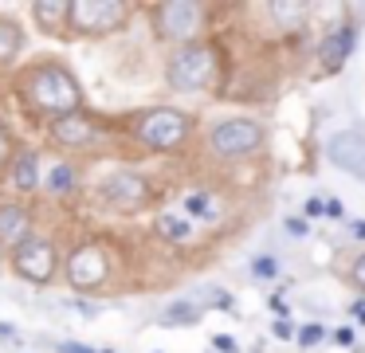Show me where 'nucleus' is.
I'll list each match as a JSON object with an SVG mask.
<instances>
[{"label": "nucleus", "instance_id": "1", "mask_svg": "<svg viewBox=\"0 0 365 353\" xmlns=\"http://www.w3.org/2000/svg\"><path fill=\"white\" fill-rule=\"evenodd\" d=\"M12 98L16 106L32 118L36 126H48L63 114L75 110H87V91H83V78L75 75V67L59 55H40V59L20 63L9 75Z\"/></svg>", "mask_w": 365, "mask_h": 353}, {"label": "nucleus", "instance_id": "2", "mask_svg": "<svg viewBox=\"0 0 365 353\" xmlns=\"http://www.w3.org/2000/svg\"><path fill=\"white\" fill-rule=\"evenodd\" d=\"M197 133V114L181 106H138L114 114V141H126L142 157L181 153Z\"/></svg>", "mask_w": 365, "mask_h": 353}, {"label": "nucleus", "instance_id": "3", "mask_svg": "<svg viewBox=\"0 0 365 353\" xmlns=\"http://www.w3.org/2000/svg\"><path fill=\"white\" fill-rule=\"evenodd\" d=\"M59 279L75 295H110L122 279V247L110 235H83L63 251V271Z\"/></svg>", "mask_w": 365, "mask_h": 353}, {"label": "nucleus", "instance_id": "4", "mask_svg": "<svg viewBox=\"0 0 365 353\" xmlns=\"http://www.w3.org/2000/svg\"><path fill=\"white\" fill-rule=\"evenodd\" d=\"M83 193H87L98 208L118 212V216H134V212H145L153 204V180L145 177V173H138L134 165L106 161L87 177Z\"/></svg>", "mask_w": 365, "mask_h": 353}, {"label": "nucleus", "instance_id": "5", "mask_svg": "<svg viewBox=\"0 0 365 353\" xmlns=\"http://www.w3.org/2000/svg\"><path fill=\"white\" fill-rule=\"evenodd\" d=\"M43 141L51 149H59V157H87L95 149H103L106 141H114V118H103L95 110H75V114H63L56 122L43 126Z\"/></svg>", "mask_w": 365, "mask_h": 353}, {"label": "nucleus", "instance_id": "6", "mask_svg": "<svg viewBox=\"0 0 365 353\" xmlns=\"http://www.w3.org/2000/svg\"><path fill=\"white\" fill-rule=\"evenodd\" d=\"M138 16V4L130 0H67V31L71 39H118L122 31H130Z\"/></svg>", "mask_w": 365, "mask_h": 353}, {"label": "nucleus", "instance_id": "7", "mask_svg": "<svg viewBox=\"0 0 365 353\" xmlns=\"http://www.w3.org/2000/svg\"><path fill=\"white\" fill-rule=\"evenodd\" d=\"M216 75H220V51L208 39H197V44H185V47H169L165 67H161L165 86L177 94L212 91Z\"/></svg>", "mask_w": 365, "mask_h": 353}, {"label": "nucleus", "instance_id": "8", "mask_svg": "<svg viewBox=\"0 0 365 353\" xmlns=\"http://www.w3.org/2000/svg\"><path fill=\"white\" fill-rule=\"evenodd\" d=\"M4 267L16 279H24L28 287H51V282H59V271H63V243L51 232L36 227L20 247H12L4 255Z\"/></svg>", "mask_w": 365, "mask_h": 353}, {"label": "nucleus", "instance_id": "9", "mask_svg": "<svg viewBox=\"0 0 365 353\" xmlns=\"http://www.w3.org/2000/svg\"><path fill=\"white\" fill-rule=\"evenodd\" d=\"M142 12L150 20L153 39L165 47H185V44L205 39L208 8L197 4V0H161V4H145Z\"/></svg>", "mask_w": 365, "mask_h": 353}, {"label": "nucleus", "instance_id": "10", "mask_svg": "<svg viewBox=\"0 0 365 353\" xmlns=\"http://www.w3.org/2000/svg\"><path fill=\"white\" fill-rule=\"evenodd\" d=\"M267 145V130L259 118L247 114H232V118H216L205 130V149L216 161H247Z\"/></svg>", "mask_w": 365, "mask_h": 353}, {"label": "nucleus", "instance_id": "11", "mask_svg": "<svg viewBox=\"0 0 365 353\" xmlns=\"http://www.w3.org/2000/svg\"><path fill=\"white\" fill-rule=\"evenodd\" d=\"M87 177H83V165L75 157H51L43 161V173H40V193H48L51 200H75L83 193Z\"/></svg>", "mask_w": 365, "mask_h": 353}, {"label": "nucleus", "instance_id": "12", "mask_svg": "<svg viewBox=\"0 0 365 353\" xmlns=\"http://www.w3.org/2000/svg\"><path fill=\"white\" fill-rule=\"evenodd\" d=\"M36 232V208L32 200H16V196H0V251L9 255L12 247Z\"/></svg>", "mask_w": 365, "mask_h": 353}, {"label": "nucleus", "instance_id": "13", "mask_svg": "<svg viewBox=\"0 0 365 353\" xmlns=\"http://www.w3.org/2000/svg\"><path fill=\"white\" fill-rule=\"evenodd\" d=\"M40 173H43V157L36 145H20L16 157H12L9 173H4V185H9V196L16 200H32L40 196Z\"/></svg>", "mask_w": 365, "mask_h": 353}, {"label": "nucleus", "instance_id": "14", "mask_svg": "<svg viewBox=\"0 0 365 353\" xmlns=\"http://www.w3.org/2000/svg\"><path fill=\"white\" fill-rule=\"evenodd\" d=\"M326 157H330L338 169L365 177V133L361 130H338L326 141Z\"/></svg>", "mask_w": 365, "mask_h": 353}, {"label": "nucleus", "instance_id": "15", "mask_svg": "<svg viewBox=\"0 0 365 353\" xmlns=\"http://www.w3.org/2000/svg\"><path fill=\"white\" fill-rule=\"evenodd\" d=\"M28 16H32L40 36L71 44V31H67V0H32V4H28Z\"/></svg>", "mask_w": 365, "mask_h": 353}, {"label": "nucleus", "instance_id": "16", "mask_svg": "<svg viewBox=\"0 0 365 353\" xmlns=\"http://www.w3.org/2000/svg\"><path fill=\"white\" fill-rule=\"evenodd\" d=\"M28 47V28L16 20V16H0V71H16L20 55Z\"/></svg>", "mask_w": 365, "mask_h": 353}, {"label": "nucleus", "instance_id": "17", "mask_svg": "<svg viewBox=\"0 0 365 353\" xmlns=\"http://www.w3.org/2000/svg\"><path fill=\"white\" fill-rule=\"evenodd\" d=\"M354 39H357V31L349 28V24H338V28H330V31H326L322 47H318V59H322V71H338L341 63H346V55H349V47H354Z\"/></svg>", "mask_w": 365, "mask_h": 353}, {"label": "nucleus", "instance_id": "18", "mask_svg": "<svg viewBox=\"0 0 365 353\" xmlns=\"http://www.w3.org/2000/svg\"><path fill=\"white\" fill-rule=\"evenodd\" d=\"M263 12L275 20L279 31H299L302 24H307V16H310V4H291V0H279V4H267Z\"/></svg>", "mask_w": 365, "mask_h": 353}, {"label": "nucleus", "instance_id": "19", "mask_svg": "<svg viewBox=\"0 0 365 353\" xmlns=\"http://www.w3.org/2000/svg\"><path fill=\"white\" fill-rule=\"evenodd\" d=\"M158 232L165 235V240H185V235H189V220L177 216V212H165V216H158Z\"/></svg>", "mask_w": 365, "mask_h": 353}, {"label": "nucleus", "instance_id": "20", "mask_svg": "<svg viewBox=\"0 0 365 353\" xmlns=\"http://www.w3.org/2000/svg\"><path fill=\"white\" fill-rule=\"evenodd\" d=\"M197 318H200V310L192 302H177V306H169V314H161V326H189Z\"/></svg>", "mask_w": 365, "mask_h": 353}, {"label": "nucleus", "instance_id": "21", "mask_svg": "<svg viewBox=\"0 0 365 353\" xmlns=\"http://www.w3.org/2000/svg\"><path fill=\"white\" fill-rule=\"evenodd\" d=\"M16 149H20L16 133L0 126V180H4V173H9V165H12V157H16Z\"/></svg>", "mask_w": 365, "mask_h": 353}, {"label": "nucleus", "instance_id": "22", "mask_svg": "<svg viewBox=\"0 0 365 353\" xmlns=\"http://www.w3.org/2000/svg\"><path fill=\"white\" fill-rule=\"evenodd\" d=\"M349 282H354L357 290H365V255L354 259V267H349Z\"/></svg>", "mask_w": 365, "mask_h": 353}, {"label": "nucleus", "instance_id": "23", "mask_svg": "<svg viewBox=\"0 0 365 353\" xmlns=\"http://www.w3.org/2000/svg\"><path fill=\"white\" fill-rule=\"evenodd\" d=\"M299 337H302V345H314L318 337H322V326H307V329H302Z\"/></svg>", "mask_w": 365, "mask_h": 353}, {"label": "nucleus", "instance_id": "24", "mask_svg": "<svg viewBox=\"0 0 365 353\" xmlns=\"http://www.w3.org/2000/svg\"><path fill=\"white\" fill-rule=\"evenodd\" d=\"M322 208H326V212H330V216H334V220H341V216H346V212H341V204H338V200H326V204H322Z\"/></svg>", "mask_w": 365, "mask_h": 353}, {"label": "nucleus", "instance_id": "25", "mask_svg": "<svg viewBox=\"0 0 365 353\" xmlns=\"http://www.w3.org/2000/svg\"><path fill=\"white\" fill-rule=\"evenodd\" d=\"M334 342H338V345H349V342H354V329H338V334H334Z\"/></svg>", "mask_w": 365, "mask_h": 353}, {"label": "nucleus", "instance_id": "26", "mask_svg": "<svg viewBox=\"0 0 365 353\" xmlns=\"http://www.w3.org/2000/svg\"><path fill=\"white\" fill-rule=\"evenodd\" d=\"M354 314H357V322H365V298H361V302H354Z\"/></svg>", "mask_w": 365, "mask_h": 353}, {"label": "nucleus", "instance_id": "27", "mask_svg": "<svg viewBox=\"0 0 365 353\" xmlns=\"http://www.w3.org/2000/svg\"><path fill=\"white\" fill-rule=\"evenodd\" d=\"M0 267H4V251H0Z\"/></svg>", "mask_w": 365, "mask_h": 353}]
</instances>
